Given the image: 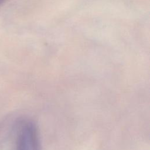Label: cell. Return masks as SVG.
I'll return each instance as SVG.
<instances>
[{
    "label": "cell",
    "mask_w": 150,
    "mask_h": 150,
    "mask_svg": "<svg viewBox=\"0 0 150 150\" xmlns=\"http://www.w3.org/2000/svg\"><path fill=\"white\" fill-rule=\"evenodd\" d=\"M16 150H40L37 129L33 123L26 122L21 127L18 134Z\"/></svg>",
    "instance_id": "1"
},
{
    "label": "cell",
    "mask_w": 150,
    "mask_h": 150,
    "mask_svg": "<svg viewBox=\"0 0 150 150\" xmlns=\"http://www.w3.org/2000/svg\"><path fill=\"white\" fill-rule=\"evenodd\" d=\"M4 1H5V0H0V5H1V4H2Z\"/></svg>",
    "instance_id": "2"
}]
</instances>
